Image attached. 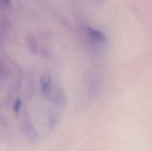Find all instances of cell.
<instances>
[{
    "mask_svg": "<svg viewBox=\"0 0 152 151\" xmlns=\"http://www.w3.org/2000/svg\"><path fill=\"white\" fill-rule=\"evenodd\" d=\"M102 84H104V77L99 71H94L90 74L87 83V95L89 98L94 99L99 94Z\"/></svg>",
    "mask_w": 152,
    "mask_h": 151,
    "instance_id": "1",
    "label": "cell"
},
{
    "mask_svg": "<svg viewBox=\"0 0 152 151\" xmlns=\"http://www.w3.org/2000/svg\"><path fill=\"white\" fill-rule=\"evenodd\" d=\"M86 34L87 38L89 39V42H91L93 46L95 47H99L102 46L106 42V36L102 31L97 30V29H93L88 27L86 30Z\"/></svg>",
    "mask_w": 152,
    "mask_h": 151,
    "instance_id": "2",
    "label": "cell"
},
{
    "mask_svg": "<svg viewBox=\"0 0 152 151\" xmlns=\"http://www.w3.org/2000/svg\"><path fill=\"white\" fill-rule=\"evenodd\" d=\"M40 88H42V92L45 96L51 97V95L53 94V89H54L53 79L51 75L45 74V75L42 76V79H40Z\"/></svg>",
    "mask_w": 152,
    "mask_h": 151,
    "instance_id": "3",
    "label": "cell"
},
{
    "mask_svg": "<svg viewBox=\"0 0 152 151\" xmlns=\"http://www.w3.org/2000/svg\"><path fill=\"white\" fill-rule=\"evenodd\" d=\"M25 129H26V133L28 135V137L30 139H35L37 137V133H36V131L34 128L33 124L29 119H26L25 120Z\"/></svg>",
    "mask_w": 152,
    "mask_h": 151,
    "instance_id": "4",
    "label": "cell"
},
{
    "mask_svg": "<svg viewBox=\"0 0 152 151\" xmlns=\"http://www.w3.org/2000/svg\"><path fill=\"white\" fill-rule=\"evenodd\" d=\"M27 44H28L29 49H30L32 52L33 53L37 52V42H36V39L33 35L29 34L28 36H27Z\"/></svg>",
    "mask_w": 152,
    "mask_h": 151,
    "instance_id": "5",
    "label": "cell"
},
{
    "mask_svg": "<svg viewBox=\"0 0 152 151\" xmlns=\"http://www.w3.org/2000/svg\"><path fill=\"white\" fill-rule=\"evenodd\" d=\"M21 106H22L21 101H20V99H17V101H15V104H14V111L16 112V113L21 110Z\"/></svg>",
    "mask_w": 152,
    "mask_h": 151,
    "instance_id": "6",
    "label": "cell"
},
{
    "mask_svg": "<svg viewBox=\"0 0 152 151\" xmlns=\"http://www.w3.org/2000/svg\"><path fill=\"white\" fill-rule=\"evenodd\" d=\"M10 5V0H0V6H3V7H6V6Z\"/></svg>",
    "mask_w": 152,
    "mask_h": 151,
    "instance_id": "7",
    "label": "cell"
},
{
    "mask_svg": "<svg viewBox=\"0 0 152 151\" xmlns=\"http://www.w3.org/2000/svg\"><path fill=\"white\" fill-rule=\"evenodd\" d=\"M1 69H2L1 67V61H0V71H1Z\"/></svg>",
    "mask_w": 152,
    "mask_h": 151,
    "instance_id": "8",
    "label": "cell"
}]
</instances>
